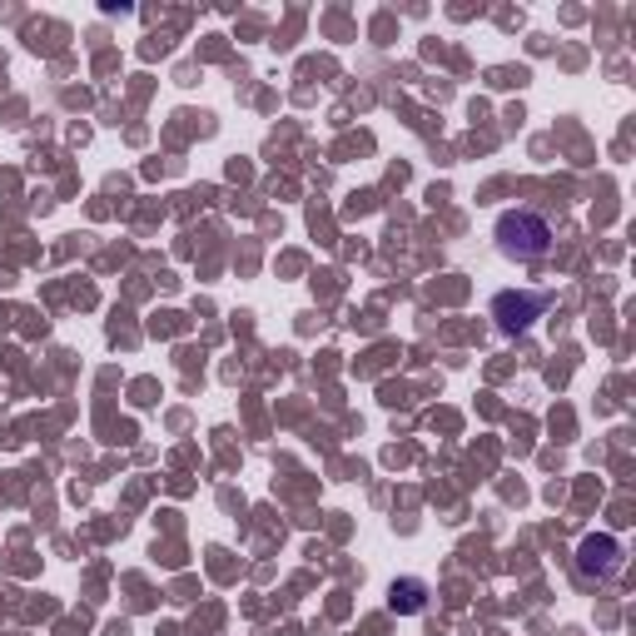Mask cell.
I'll return each mask as SVG.
<instances>
[{
	"instance_id": "1",
	"label": "cell",
	"mask_w": 636,
	"mask_h": 636,
	"mask_svg": "<svg viewBox=\"0 0 636 636\" xmlns=\"http://www.w3.org/2000/svg\"><path fill=\"white\" fill-rule=\"evenodd\" d=\"M553 225H547L543 215H533V209H507L503 219H497V244H503L507 259L517 264H537L553 254Z\"/></svg>"
},
{
	"instance_id": "2",
	"label": "cell",
	"mask_w": 636,
	"mask_h": 636,
	"mask_svg": "<svg viewBox=\"0 0 636 636\" xmlns=\"http://www.w3.org/2000/svg\"><path fill=\"white\" fill-rule=\"evenodd\" d=\"M547 309V299L543 294H497V304H493V314H497V324H503V334H523L527 324H533L537 314Z\"/></svg>"
},
{
	"instance_id": "3",
	"label": "cell",
	"mask_w": 636,
	"mask_h": 636,
	"mask_svg": "<svg viewBox=\"0 0 636 636\" xmlns=\"http://www.w3.org/2000/svg\"><path fill=\"white\" fill-rule=\"evenodd\" d=\"M577 567H582V577H612V572L622 567V547H617V537H587L582 543V553H577Z\"/></svg>"
},
{
	"instance_id": "4",
	"label": "cell",
	"mask_w": 636,
	"mask_h": 636,
	"mask_svg": "<svg viewBox=\"0 0 636 636\" xmlns=\"http://www.w3.org/2000/svg\"><path fill=\"white\" fill-rule=\"evenodd\" d=\"M388 607L403 612V617H413V612H423L428 607V582H418V577H403L388 587Z\"/></svg>"
}]
</instances>
